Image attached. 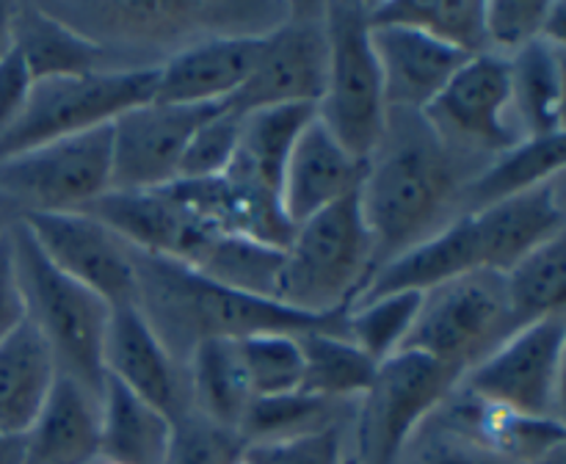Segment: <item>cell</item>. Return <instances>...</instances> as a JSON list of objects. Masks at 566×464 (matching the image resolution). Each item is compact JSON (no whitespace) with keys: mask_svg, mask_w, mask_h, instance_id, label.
Listing matches in <instances>:
<instances>
[{"mask_svg":"<svg viewBox=\"0 0 566 464\" xmlns=\"http://www.w3.org/2000/svg\"><path fill=\"white\" fill-rule=\"evenodd\" d=\"M33 86V77L20 55L11 50L6 59H0V133L20 116L25 105L28 92Z\"/></svg>","mask_w":566,"mask_h":464,"instance_id":"44","label":"cell"},{"mask_svg":"<svg viewBox=\"0 0 566 464\" xmlns=\"http://www.w3.org/2000/svg\"><path fill=\"white\" fill-rule=\"evenodd\" d=\"M285 249L232 232H202L177 263L235 293L276 302Z\"/></svg>","mask_w":566,"mask_h":464,"instance_id":"27","label":"cell"},{"mask_svg":"<svg viewBox=\"0 0 566 464\" xmlns=\"http://www.w3.org/2000/svg\"><path fill=\"white\" fill-rule=\"evenodd\" d=\"M14 50V3H0V59Z\"/></svg>","mask_w":566,"mask_h":464,"instance_id":"46","label":"cell"},{"mask_svg":"<svg viewBox=\"0 0 566 464\" xmlns=\"http://www.w3.org/2000/svg\"><path fill=\"white\" fill-rule=\"evenodd\" d=\"M219 105L147 99L111 122V191H147L177 180L182 152Z\"/></svg>","mask_w":566,"mask_h":464,"instance_id":"13","label":"cell"},{"mask_svg":"<svg viewBox=\"0 0 566 464\" xmlns=\"http://www.w3.org/2000/svg\"><path fill=\"white\" fill-rule=\"evenodd\" d=\"M44 257L116 307L136 298V249L88 213L22 215Z\"/></svg>","mask_w":566,"mask_h":464,"instance_id":"14","label":"cell"},{"mask_svg":"<svg viewBox=\"0 0 566 464\" xmlns=\"http://www.w3.org/2000/svg\"><path fill=\"white\" fill-rule=\"evenodd\" d=\"M468 215L479 235L484 268L506 274L525 254L566 232L564 175Z\"/></svg>","mask_w":566,"mask_h":464,"instance_id":"19","label":"cell"},{"mask_svg":"<svg viewBox=\"0 0 566 464\" xmlns=\"http://www.w3.org/2000/svg\"><path fill=\"white\" fill-rule=\"evenodd\" d=\"M103 365L105 376L160 409L171 423L188 412L186 368L166 351L133 302L111 307Z\"/></svg>","mask_w":566,"mask_h":464,"instance_id":"15","label":"cell"},{"mask_svg":"<svg viewBox=\"0 0 566 464\" xmlns=\"http://www.w3.org/2000/svg\"><path fill=\"white\" fill-rule=\"evenodd\" d=\"M564 55L562 44L536 39L506 59L512 116L523 138L564 133Z\"/></svg>","mask_w":566,"mask_h":464,"instance_id":"28","label":"cell"},{"mask_svg":"<svg viewBox=\"0 0 566 464\" xmlns=\"http://www.w3.org/2000/svg\"><path fill=\"white\" fill-rule=\"evenodd\" d=\"M241 119L243 114L232 110L230 103L221 105L210 119H205L182 152L177 180H208V177L224 175L238 149Z\"/></svg>","mask_w":566,"mask_h":464,"instance_id":"39","label":"cell"},{"mask_svg":"<svg viewBox=\"0 0 566 464\" xmlns=\"http://www.w3.org/2000/svg\"><path fill=\"white\" fill-rule=\"evenodd\" d=\"M352 425L321 431V434L298 436L265 445H243L238 464H357L352 447Z\"/></svg>","mask_w":566,"mask_h":464,"instance_id":"41","label":"cell"},{"mask_svg":"<svg viewBox=\"0 0 566 464\" xmlns=\"http://www.w3.org/2000/svg\"><path fill=\"white\" fill-rule=\"evenodd\" d=\"M14 53L33 81L130 70L114 53L50 14L44 3H14Z\"/></svg>","mask_w":566,"mask_h":464,"instance_id":"24","label":"cell"},{"mask_svg":"<svg viewBox=\"0 0 566 464\" xmlns=\"http://www.w3.org/2000/svg\"><path fill=\"white\" fill-rule=\"evenodd\" d=\"M313 116L315 105H274L243 114L238 149L224 175L254 191L280 197L293 144Z\"/></svg>","mask_w":566,"mask_h":464,"instance_id":"25","label":"cell"},{"mask_svg":"<svg viewBox=\"0 0 566 464\" xmlns=\"http://www.w3.org/2000/svg\"><path fill=\"white\" fill-rule=\"evenodd\" d=\"M133 304L166 351L186 368L193 348L205 340H243L265 331L337 329L346 331V313H296L271 298L235 293L169 257H155L136 249V298Z\"/></svg>","mask_w":566,"mask_h":464,"instance_id":"2","label":"cell"},{"mask_svg":"<svg viewBox=\"0 0 566 464\" xmlns=\"http://www.w3.org/2000/svg\"><path fill=\"white\" fill-rule=\"evenodd\" d=\"M326 59V3H291L285 20L263 36L252 75L230 108L249 114L274 105H315L324 94Z\"/></svg>","mask_w":566,"mask_h":464,"instance_id":"12","label":"cell"},{"mask_svg":"<svg viewBox=\"0 0 566 464\" xmlns=\"http://www.w3.org/2000/svg\"><path fill=\"white\" fill-rule=\"evenodd\" d=\"M263 36H205L171 53L155 72L153 99L171 105L230 103L252 75Z\"/></svg>","mask_w":566,"mask_h":464,"instance_id":"16","label":"cell"},{"mask_svg":"<svg viewBox=\"0 0 566 464\" xmlns=\"http://www.w3.org/2000/svg\"><path fill=\"white\" fill-rule=\"evenodd\" d=\"M392 464H509L484 445L448 423L434 409L429 420L409 436Z\"/></svg>","mask_w":566,"mask_h":464,"instance_id":"38","label":"cell"},{"mask_svg":"<svg viewBox=\"0 0 566 464\" xmlns=\"http://www.w3.org/2000/svg\"><path fill=\"white\" fill-rule=\"evenodd\" d=\"M564 166L566 133L525 138L517 147L506 149V152L492 158L490 164L475 171V177L462 191V215L542 186V182L564 175Z\"/></svg>","mask_w":566,"mask_h":464,"instance_id":"31","label":"cell"},{"mask_svg":"<svg viewBox=\"0 0 566 464\" xmlns=\"http://www.w3.org/2000/svg\"><path fill=\"white\" fill-rule=\"evenodd\" d=\"M363 177L365 160L348 152L321 125L318 116H313L307 127L298 133L291 158L285 164V175H282L280 202L293 230L329 204L357 193L363 186Z\"/></svg>","mask_w":566,"mask_h":464,"instance_id":"18","label":"cell"},{"mask_svg":"<svg viewBox=\"0 0 566 464\" xmlns=\"http://www.w3.org/2000/svg\"><path fill=\"white\" fill-rule=\"evenodd\" d=\"M423 119L442 144L479 166L525 141L512 116L509 61L495 53L464 61L423 110Z\"/></svg>","mask_w":566,"mask_h":464,"instance_id":"11","label":"cell"},{"mask_svg":"<svg viewBox=\"0 0 566 464\" xmlns=\"http://www.w3.org/2000/svg\"><path fill=\"white\" fill-rule=\"evenodd\" d=\"M304 357L302 392L329 401H359L368 392L379 362L354 346L346 331L307 329L298 331Z\"/></svg>","mask_w":566,"mask_h":464,"instance_id":"33","label":"cell"},{"mask_svg":"<svg viewBox=\"0 0 566 464\" xmlns=\"http://www.w3.org/2000/svg\"><path fill=\"white\" fill-rule=\"evenodd\" d=\"M83 213L94 215L125 243L155 257L182 260L205 230L169 186L147 191H105Z\"/></svg>","mask_w":566,"mask_h":464,"instance_id":"20","label":"cell"},{"mask_svg":"<svg viewBox=\"0 0 566 464\" xmlns=\"http://www.w3.org/2000/svg\"><path fill=\"white\" fill-rule=\"evenodd\" d=\"M0 464H25V436L0 431Z\"/></svg>","mask_w":566,"mask_h":464,"instance_id":"45","label":"cell"},{"mask_svg":"<svg viewBox=\"0 0 566 464\" xmlns=\"http://www.w3.org/2000/svg\"><path fill=\"white\" fill-rule=\"evenodd\" d=\"M324 94L315 103L321 125L368 164L387 125V97L370 44V3H326Z\"/></svg>","mask_w":566,"mask_h":464,"instance_id":"5","label":"cell"},{"mask_svg":"<svg viewBox=\"0 0 566 464\" xmlns=\"http://www.w3.org/2000/svg\"><path fill=\"white\" fill-rule=\"evenodd\" d=\"M99 398L70 376H55L42 412L25 434V464H97Z\"/></svg>","mask_w":566,"mask_h":464,"instance_id":"23","label":"cell"},{"mask_svg":"<svg viewBox=\"0 0 566 464\" xmlns=\"http://www.w3.org/2000/svg\"><path fill=\"white\" fill-rule=\"evenodd\" d=\"M97 464H111V462H103V458H99V462Z\"/></svg>","mask_w":566,"mask_h":464,"instance_id":"48","label":"cell"},{"mask_svg":"<svg viewBox=\"0 0 566 464\" xmlns=\"http://www.w3.org/2000/svg\"><path fill=\"white\" fill-rule=\"evenodd\" d=\"M528 464H566V447H558V451L547 453V456L536 458V462H528Z\"/></svg>","mask_w":566,"mask_h":464,"instance_id":"47","label":"cell"},{"mask_svg":"<svg viewBox=\"0 0 566 464\" xmlns=\"http://www.w3.org/2000/svg\"><path fill=\"white\" fill-rule=\"evenodd\" d=\"M186 381L188 409L238 434L254 401L238 340L199 342L186 362Z\"/></svg>","mask_w":566,"mask_h":464,"instance_id":"30","label":"cell"},{"mask_svg":"<svg viewBox=\"0 0 566 464\" xmlns=\"http://www.w3.org/2000/svg\"><path fill=\"white\" fill-rule=\"evenodd\" d=\"M374 271V238L357 191L293 230L282 252L276 302L315 318L346 313Z\"/></svg>","mask_w":566,"mask_h":464,"instance_id":"3","label":"cell"},{"mask_svg":"<svg viewBox=\"0 0 566 464\" xmlns=\"http://www.w3.org/2000/svg\"><path fill=\"white\" fill-rule=\"evenodd\" d=\"M462 376L418 351L379 362L368 392L357 401L352 447L357 464H392L409 436L457 390Z\"/></svg>","mask_w":566,"mask_h":464,"instance_id":"8","label":"cell"},{"mask_svg":"<svg viewBox=\"0 0 566 464\" xmlns=\"http://www.w3.org/2000/svg\"><path fill=\"white\" fill-rule=\"evenodd\" d=\"M243 368L254 398L287 396L302 390L304 357L298 346V335L291 331H265L238 340Z\"/></svg>","mask_w":566,"mask_h":464,"instance_id":"37","label":"cell"},{"mask_svg":"<svg viewBox=\"0 0 566 464\" xmlns=\"http://www.w3.org/2000/svg\"><path fill=\"white\" fill-rule=\"evenodd\" d=\"M354 412H357V401H329V398L310 396L302 390L287 392V396L254 398L238 429V436L243 445L298 440V436L354 423Z\"/></svg>","mask_w":566,"mask_h":464,"instance_id":"32","label":"cell"},{"mask_svg":"<svg viewBox=\"0 0 566 464\" xmlns=\"http://www.w3.org/2000/svg\"><path fill=\"white\" fill-rule=\"evenodd\" d=\"M99 458L111 464H164L175 423L153 403L105 376Z\"/></svg>","mask_w":566,"mask_h":464,"instance_id":"29","label":"cell"},{"mask_svg":"<svg viewBox=\"0 0 566 464\" xmlns=\"http://www.w3.org/2000/svg\"><path fill=\"white\" fill-rule=\"evenodd\" d=\"M25 320V302H22L20 282H17L14 252H11L9 226L0 232V342Z\"/></svg>","mask_w":566,"mask_h":464,"instance_id":"43","label":"cell"},{"mask_svg":"<svg viewBox=\"0 0 566 464\" xmlns=\"http://www.w3.org/2000/svg\"><path fill=\"white\" fill-rule=\"evenodd\" d=\"M420 298L423 293L407 291L357 302L346 313V337L370 359L385 362L387 357L401 351L420 309Z\"/></svg>","mask_w":566,"mask_h":464,"instance_id":"36","label":"cell"},{"mask_svg":"<svg viewBox=\"0 0 566 464\" xmlns=\"http://www.w3.org/2000/svg\"><path fill=\"white\" fill-rule=\"evenodd\" d=\"M9 238L25 318L48 342L59 373L103 396V348L111 304L55 268L20 219L9 224Z\"/></svg>","mask_w":566,"mask_h":464,"instance_id":"4","label":"cell"},{"mask_svg":"<svg viewBox=\"0 0 566 464\" xmlns=\"http://www.w3.org/2000/svg\"><path fill=\"white\" fill-rule=\"evenodd\" d=\"M59 376L53 354L31 320L0 342V431L25 436Z\"/></svg>","mask_w":566,"mask_h":464,"instance_id":"26","label":"cell"},{"mask_svg":"<svg viewBox=\"0 0 566 464\" xmlns=\"http://www.w3.org/2000/svg\"><path fill=\"white\" fill-rule=\"evenodd\" d=\"M437 412L509 464L536 462L558 447H566L564 420L534 418L497 407L468 392L462 384H457V390L437 407Z\"/></svg>","mask_w":566,"mask_h":464,"instance_id":"21","label":"cell"},{"mask_svg":"<svg viewBox=\"0 0 566 464\" xmlns=\"http://www.w3.org/2000/svg\"><path fill=\"white\" fill-rule=\"evenodd\" d=\"M514 329L566 313V232L525 254L503 274Z\"/></svg>","mask_w":566,"mask_h":464,"instance_id":"34","label":"cell"},{"mask_svg":"<svg viewBox=\"0 0 566 464\" xmlns=\"http://www.w3.org/2000/svg\"><path fill=\"white\" fill-rule=\"evenodd\" d=\"M105 191H111V125L0 160V202L14 208V219L81 213Z\"/></svg>","mask_w":566,"mask_h":464,"instance_id":"9","label":"cell"},{"mask_svg":"<svg viewBox=\"0 0 566 464\" xmlns=\"http://www.w3.org/2000/svg\"><path fill=\"white\" fill-rule=\"evenodd\" d=\"M486 271L481 260L479 235H475L473 219L468 213L453 219L431 238L420 241L418 246L407 249L390 263L379 265L370 274L368 285L357 296V302L390 293H426L437 285L457 280V276ZM354 302V304H357ZM352 304V307H354Z\"/></svg>","mask_w":566,"mask_h":464,"instance_id":"22","label":"cell"},{"mask_svg":"<svg viewBox=\"0 0 566 464\" xmlns=\"http://www.w3.org/2000/svg\"><path fill=\"white\" fill-rule=\"evenodd\" d=\"M551 3H484V31L490 53L514 55L542 39Z\"/></svg>","mask_w":566,"mask_h":464,"instance_id":"42","label":"cell"},{"mask_svg":"<svg viewBox=\"0 0 566 464\" xmlns=\"http://www.w3.org/2000/svg\"><path fill=\"white\" fill-rule=\"evenodd\" d=\"M481 166L440 141L418 110H387L381 141L365 164L359 204L376 268L462 215V191Z\"/></svg>","mask_w":566,"mask_h":464,"instance_id":"1","label":"cell"},{"mask_svg":"<svg viewBox=\"0 0 566 464\" xmlns=\"http://www.w3.org/2000/svg\"><path fill=\"white\" fill-rule=\"evenodd\" d=\"M566 313L509 335L459 384L484 401L534 418L564 420Z\"/></svg>","mask_w":566,"mask_h":464,"instance_id":"10","label":"cell"},{"mask_svg":"<svg viewBox=\"0 0 566 464\" xmlns=\"http://www.w3.org/2000/svg\"><path fill=\"white\" fill-rule=\"evenodd\" d=\"M514 331L503 274L473 271L423 293L401 351L426 354L464 376Z\"/></svg>","mask_w":566,"mask_h":464,"instance_id":"6","label":"cell"},{"mask_svg":"<svg viewBox=\"0 0 566 464\" xmlns=\"http://www.w3.org/2000/svg\"><path fill=\"white\" fill-rule=\"evenodd\" d=\"M370 22L376 25H407L429 33L437 42L462 50L468 55L490 53L484 31V3H370Z\"/></svg>","mask_w":566,"mask_h":464,"instance_id":"35","label":"cell"},{"mask_svg":"<svg viewBox=\"0 0 566 464\" xmlns=\"http://www.w3.org/2000/svg\"><path fill=\"white\" fill-rule=\"evenodd\" d=\"M370 44L379 61L387 108L418 110V114L429 108L431 99L462 70L464 61L473 59L407 25L370 22Z\"/></svg>","mask_w":566,"mask_h":464,"instance_id":"17","label":"cell"},{"mask_svg":"<svg viewBox=\"0 0 566 464\" xmlns=\"http://www.w3.org/2000/svg\"><path fill=\"white\" fill-rule=\"evenodd\" d=\"M158 70H116L33 81L20 116L0 133V160L55 138L111 125L155 94Z\"/></svg>","mask_w":566,"mask_h":464,"instance_id":"7","label":"cell"},{"mask_svg":"<svg viewBox=\"0 0 566 464\" xmlns=\"http://www.w3.org/2000/svg\"><path fill=\"white\" fill-rule=\"evenodd\" d=\"M241 453L243 442L235 431L221 429L188 409L180 420H175L164 464H238Z\"/></svg>","mask_w":566,"mask_h":464,"instance_id":"40","label":"cell"}]
</instances>
